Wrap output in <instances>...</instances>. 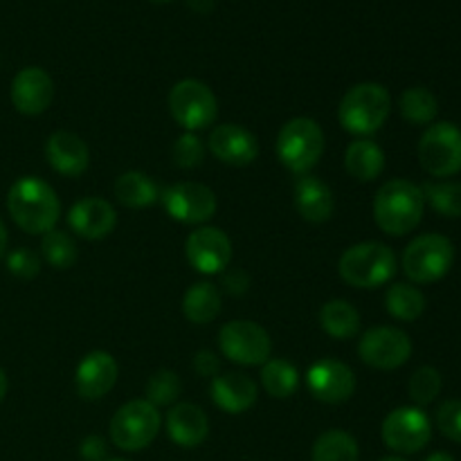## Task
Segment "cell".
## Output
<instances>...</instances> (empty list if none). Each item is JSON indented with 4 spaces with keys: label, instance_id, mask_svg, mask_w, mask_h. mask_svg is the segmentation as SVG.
<instances>
[{
    "label": "cell",
    "instance_id": "1",
    "mask_svg": "<svg viewBox=\"0 0 461 461\" xmlns=\"http://www.w3.org/2000/svg\"><path fill=\"white\" fill-rule=\"evenodd\" d=\"M7 210L23 232L45 234L54 230L61 216V201L45 180L23 176L9 189Z\"/></svg>",
    "mask_w": 461,
    "mask_h": 461
},
{
    "label": "cell",
    "instance_id": "2",
    "mask_svg": "<svg viewBox=\"0 0 461 461\" xmlns=\"http://www.w3.org/2000/svg\"><path fill=\"white\" fill-rule=\"evenodd\" d=\"M426 198L410 180H387L374 196V221L390 237L410 234L423 219Z\"/></svg>",
    "mask_w": 461,
    "mask_h": 461
},
{
    "label": "cell",
    "instance_id": "3",
    "mask_svg": "<svg viewBox=\"0 0 461 461\" xmlns=\"http://www.w3.org/2000/svg\"><path fill=\"white\" fill-rule=\"evenodd\" d=\"M392 113V97L385 86L365 81L345 93L338 106V120L351 135H372Z\"/></svg>",
    "mask_w": 461,
    "mask_h": 461
},
{
    "label": "cell",
    "instance_id": "4",
    "mask_svg": "<svg viewBox=\"0 0 461 461\" xmlns=\"http://www.w3.org/2000/svg\"><path fill=\"white\" fill-rule=\"evenodd\" d=\"M338 273L349 286L378 288L396 275V255L392 248L378 241L356 243L342 252Z\"/></svg>",
    "mask_w": 461,
    "mask_h": 461
},
{
    "label": "cell",
    "instance_id": "5",
    "mask_svg": "<svg viewBox=\"0 0 461 461\" xmlns=\"http://www.w3.org/2000/svg\"><path fill=\"white\" fill-rule=\"evenodd\" d=\"M324 153V133L311 117H293L277 135V156L288 171L306 176Z\"/></svg>",
    "mask_w": 461,
    "mask_h": 461
},
{
    "label": "cell",
    "instance_id": "6",
    "mask_svg": "<svg viewBox=\"0 0 461 461\" xmlns=\"http://www.w3.org/2000/svg\"><path fill=\"white\" fill-rule=\"evenodd\" d=\"M160 423L162 419L156 405L149 403L147 399L129 401L111 419V439L117 448L138 453L153 444L160 432Z\"/></svg>",
    "mask_w": 461,
    "mask_h": 461
},
{
    "label": "cell",
    "instance_id": "7",
    "mask_svg": "<svg viewBox=\"0 0 461 461\" xmlns=\"http://www.w3.org/2000/svg\"><path fill=\"white\" fill-rule=\"evenodd\" d=\"M455 248L441 234H421L403 252V273L414 284H432L450 273Z\"/></svg>",
    "mask_w": 461,
    "mask_h": 461
},
{
    "label": "cell",
    "instance_id": "8",
    "mask_svg": "<svg viewBox=\"0 0 461 461\" xmlns=\"http://www.w3.org/2000/svg\"><path fill=\"white\" fill-rule=\"evenodd\" d=\"M421 167L435 178H450L461 171V131L453 122L428 126L419 142Z\"/></svg>",
    "mask_w": 461,
    "mask_h": 461
},
{
    "label": "cell",
    "instance_id": "9",
    "mask_svg": "<svg viewBox=\"0 0 461 461\" xmlns=\"http://www.w3.org/2000/svg\"><path fill=\"white\" fill-rule=\"evenodd\" d=\"M171 117L187 133L207 129L219 115V104L207 84L198 79H183L169 93Z\"/></svg>",
    "mask_w": 461,
    "mask_h": 461
},
{
    "label": "cell",
    "instance_id": "10",
    "mask_svg": "<svg viewBox=\"0 0 461 461\" xmlns=\"http://www.w3.org/2000/svg\"><path fill=\"white\" fill-rule=\"evenodd\" d=\"M219 347L225 358L246 367H257L270 360L273 342L266 329L250 320H234L221 327Z\"/></svg>",
    "mask_w": 461,
    "mask_h": 461
},
{
    "label": "cell",
    "instance_id": "11",
    "mask_svg": "<svg viewBox=\"0 0 461 461\" xmlns=\"http://www.w3.org/2000/svg\"><path fill=\"white\" fill-rule=\"evenodd\" d=\"M381 435L394 453L414 455L430 444L432 423L421 408H396L383 421Z\"/></svg>",
    "mask_w": 461,
    "mask_h": 461
},
{
    "label": "cell",
    "instance_id": "12",
    "mask_svg": "<svg viewBox=\"0 0 461 461\" xmlns=\"http://www.w3.org/2000/svg\"><path fill=\"white\" fill-rule=\"evenodd\" d=\"M358 356L374 369H399L412 356V340L396 327H374L360 338Z\"/></svg>",
    "mask_w": 461,
    "mask_h": 461
},
{
    "label": "cell",
    "instance_id": "13",
    "mask_svg": "<svg viewBox=\"0 0 461 461\" xmlns=\"http://www.w3.org/2000/svg\"><path fill=\"white\" fill-rule=\"evenodd\" d=\"M162 207L174 221L185 225H203L216 214V196L201 183H178L160 194Z\"/></svg>",
    "mask_w": 461,
    "mask_h": 461
},
{
    "label": "cell",
    "instance_id": "14",
    "mask_svg": "<svg viewBox=\"0 0 461 461\" xmlns=\"http://www.w3.org/2000/svg\"><path fill=\"white\" fill-rule=\"evenodd\" d=\"M187 261L203 275L223 273L232 259V241L221 228L203 225L194 230L185 243Z\"/></svg>",
    "mask_w": 461,
    "mask_h": 461
},
{
    "label": "cell",
    "instance_id": "15",
    "mask_svg": "<svg viewBox=\"0 0 461 461\" xmlns=\"http://www.w3.org/2000/svg\"><path fill=\"white\" fill-rule=\"evenodd\" d=\"M306 387L313 394V399L329 405H338L354 396L356 376L349 365L336 358H324L311 365V369L306 372Z\"/></svg>",
    "mask_w": 461,
    "mask_h": 461
},
{
    "label": "cell",
    "instance_id": "16",
    "mask_svg": "<svg viewBox=\"0 0 461 461\" xmlns=\"http://www.w3.org/2000/svg\"><path fill=\"white\" fill-rule=\"evenodd\" d=\"M54 99V81L43 68H23L12 81V104L23 115H41Z\"/></svg>",
    "mask_w": 461,
    "mask_h": 461
},
{
    "label": "cell",
    "instance_id": "17",
    "mask_svg": "<svg viewBox=\"0 0 461 461\" xmlns=\"http://www.w3.org/2000/svg\"><path fill=\"white\" fill-rule=\"evenodd\" d=\"M210 151L223 165L248 167L259 156V142L239 124H219L210 133Z\"/></svg>",
    "mask_w": 461,
    "mask_h": 461
},
{
    "label": "cell",
    "instance_id": "18",
    "mask_svg": "<svg viewBox=\"0 0 461 461\" xmlns=\"http://www.w3.org/2000/svg\"><path fill=\"white\" fill-rule=\"evenodd\" d=\"M68 225L79 237L97 241L108 237L117 225V212L108 201L97 196L81 198L68 212Z\"/></svg>",
    "mask_w": 461,
    "mask_h": 461
},
{
    "label": "cell",
    "instance_id": "19",
    "mask_svg": "<svg viewBox=\"0 0 461 461\" xmlns=\"http://www.w3.org/2000/svg\"><path fill=\"white\" fill-rule=\"evenodd\" d=\"M117 374H120V367L108 351H93V354L84 356V360L77 367V392H79L81 399H104L115 387Z\"/></svg>",
    "mask_w": 461,
    "mask_h": 461
},
{
    "label": "cell",
    "instance_id": "20",
    "mask_svg": "<svg viewBox=\"0 0 461 461\" xmlns=\"http://www.w3.org/2000/svg\"><path fill=\"white\" fill-rule=\"evenodd\" d=\"M45 158L54 171L70 178L84 174L90 165L88 144L72 131H57L50 135L45 142Z\"/></svg>",
    "mask_w": 461,
    "mask_h": 461
},
{
    "label": "cell",
    "instance_id": "21",
    "mask_svg": "<svg viewBox=\"0 0 461 461\" xmlns=\"http://www.w3.org/2000/svg\"><path fill=\"white\" fill-rule=\"evenodd\" d=\"M210 396L216 408H221L223 412L241 414L257 403L259 390L250 376L241 372H230L214 376L210 385Z\"/></svg>",
    "mask_w": 461,
    "mask_h": 461
},
{
    "label": "cell",
    "instance_id": "22",
    "mask_svg": "<svg viewBox=\"0 0 461 461\" xmlns=\"http://www.w3.org/2000/svg\"><path fill=\"white\" fill-rule=\"evenodd\" d=\"M167 432L180 448H196L210 435V421L198 405L178 403L167 414Z\"/></svg>",
    "mask_w": 461,
    "mask_h": 461
},
{
    "label": "cell",
    "instance_id": "23",
    "mask_svg": "<svg viewBox=\"0 0 461 461\" xmlns=\"http://www.w3.org/2000/svg\"><path fill=\"white\" fill-rule=\"evenodd\" d=\"M295 207L309 223H324L336 210V198L331 187L318 176H300L295 183Z\"/></svg>",
    "mask_w": 461,
    "mask_h": 461
},
{
    "label": "cell",
    "instance_id": "24",
    "mask_svg": "<svg viewBox=\"0 0 461 461\" xmlns=\"http://www.w3.org/2000/svg\"><path fill=\"white\" fill-rule=\"evenodd\" d=\"M345 167L351 178L360 180V183H372L385 169V153L374 140H354L347 147Z\"/></svg>",
    "mask_w": 461,
    "mask_h": 461
},
{
    "label": "cell",
    "instance_id": "25",
    "mask_svg": "<svg viewBox=\"0 0 461 461\" xmlns=\"http://www.w3.org/2000/svg\"><path fill=\"white\" fill-rule=\"evenodd\" d=\"M221 304H223V300H221L219 288L210 282H198L185 293L183 313L189 322L207 324L221 313Z\"/></svg>",
    "mask_w": 461,
    "mask_h": 461
},
{
    "label": "cell",
    "instance_id": "26",
    "mask_svg": "<svg viewBox=\"0 0 461 461\" xmlns=\"http://www.w3.org/2000/svg\"><path fill=\"white\" fill-rule=\"evenodd\" d=\"M320 327L336 340H351L360 331V313L347 300H329L320 309Z\"/></svg>",
    "mask_w": 461,
    "mask_h": 461
},
{
    "label": "cell",
    "instance_id": "27",
    "mask_svg": "<svg viewBox=\"0 0 461 461\" xmlns=\"http://www.w3.org/2000/svg\"><path fill=\"white\" fill-rule=\"evenodd\" d=\"M115 198L131 210H142L160 198L158 185L142 171H126L115 183Z\"/></svg>",
    "mask_w": 461,
    "mask_h": 461
},
{
    "label": "cell",
    "instance_id": "28",
    "mask_svg": "<svg viewBox=\"0 0 461 461\" xmlns=\"http://www.w3.org/2000/svg\"><path fill=\"white\" fill-rule=\"evenodd\" d=\"M261 385L273 399H288L300 387V372L288 360L270 358L261 367Z\"/></svg>",
    "mask_w": 461,
    "mask_h": 461
},
{
    "label": "cell",
    "instance_id": "29",
    "mask_svg": "<svg viewBox=\"0 0 461 461\" xmlns=\"http://www.w3.org/2000/svg\"><path fill=\"white\" fill-rule=\"evenodd\" d=\"M385 309L392 318L401 320V322H414L426 311V297L417 286L394 284V286L387 288Z\"/></svg>",
    "mask_w": 461,
    "mask_h": 461
},
{
    "label": "cell",
    "instance_id": "30",
    "mask_svg": "<svg viewBox=\"0 0 461 461\" xmlns=\"http://www.w3.org/2000/svg\"><path fill=\"white\" fill-rule=\"evenodd\" d=\"M358 441L345 430H327L315 439L311 461H358Z\"/></svg>",
    "mask_w": 461,
    "mask_h": 461
},
{
    "label": "cell",
    "instance_id": "31",
    "mask_svg": "<svg viewBox=\"0 0 461 461\" xmlns=\"http://www.w3.org/2000/svg\"><path fill=\"white\" fill-rule=\"evenodd\" d=\"M399 108L405 122H410V124L414 126H426L437 120L439 102H437V97L428 88L414 86V88H408L401 95Z\"/></svg>",
    "mask_w": 461,
    "mask_h": 461
},
{
    "label": "cell",
    "instance_id": "32",
    "mask_svg": "<svg viewBox=\"0 0 461 461\" xmlns=\"http://www.w3.org/2000/svg\"><path fill=\"white\" fill-rule=\"evenodd\" d=\"M41 252H43V259L57 270L72 268L77 261L75 239L57 228L43 234V239H41Z\"/></svg>",
    "mask_w": 461,
    "mask_h": 461
},
{
    "label": "cell",
    "instance_id": "33",
    "mask_svg": "<svg viewBox=\"0 0 461 461\" xmlns=\"http://www.w3.org/2000/svg\"><path fill=\"white\" fill-rule=\"evenodd\" d=\"M421 192L432 210L439 212L441 216L448 219L461 216V183H428Z\"/></svg>",
    "mask_w": 461,
    "mask_h": 461
},
{
    "label": "cell",
    "instance_id": "34",
    "mask_svg": "<svg viewBox=\"0 0 461 461\" xmlns=\"http://www.w3.org/2000/svg\"><path fill=\"white\" fill-rule=\"evenodd\" d=\"M180 392H183V383H180L178 374L171 372V369H160L147 383V401L156 408L176 403Z\"/></svg>",
    "mask_w": 461,
    "mask_h": 461
},
{
    "label": "cell",
    "instance_id": "35",
    "mask_svg": "<svg viewBox=\"0 0 461 461\" xmlns=\"http://www.w3.org/2000/svg\"><path fill=\"white\" fill-rule=\"evenodd\" d=\"M410 399L421 408V405H430L432 401L439 396L441 392V374L435 367H421L412 374L410 378Z\"/></svg>",
    "mask_w": 461,
    "mask_h": 461
},
{
    "label": "cell",
    "instance_id": "36",
    "mask_svg": "<svg viewBox=\"0 0 461 461\" xmlns=\"http://www.w3.org/2000/svg\"><path fill=\"white\" fill-rule=\"evenodd\" d=\"M205 160V144L201 138L185 131L178 140L174 142V162L180 169H194Z\"/></svg>",
    "mask_w": 461,
    "mask_h": 461
},
{
    "label": "cell",
    "instance_id": "37",
    "mask_svg": "<svg viewBox=\"0 0 461 461\" xmlns=\"http://www.w3.org/2000/svg\"><path fill=\"white\" fill-rule=\"evenodd\" d=\"M437 428L455 444H461V401H446L437 410Z\"/></svg>",
    "mask_w": 461,
    "mask_h": 461
},
{
    "label": "cell",
    "instance_id": "38",
    "mask_svg": "<svg viewBox=\"0 0 461 461\" xmlns=\"http://www.w3.org/2000/svg\"><path fill=\"white\" fill-rule=\"evenodd\" d=\"M7 268L14 277L32 279L41 273V257L30 248H18L7 255Z\"/></svg>",
    "mask_w": 461,
    "mask_h": 461
},
{
    "label": "cell",
    "instance_id": "39",
    "mask_svg": "<svg viewBox=\"0 0 461 461\" xmlns=\"http://www.w3.org/2000/svg\"><path fill=\"white\" fill-rule=\"evenodd\" d=\"M81 459L84 461H106V441L102 439V437L93 435V437H86L84 441H81Z\"/></svg>",
    "mask_w": 461,
    "mask_h": 461
},
{
    "label": "cell",
    "instance_id": "40",
    "mask_svg": "<svg viewBox=\"0 0 461 461\" xmlns=\"http://www.w3.org/2000/svg\"><path fill=\"white\" fill-rule=\"evenodd\" d=\"M194 369H196L201 376H216L221 369V363H219V358H216V354L203 349V351H198L196 358H194Z\"/></svg>",
    "mask_w": 461,
    "mask_h": 461
},
{
    "label": "cell",
    "instance_id": "41",
    "mask_svg": "<svg viewBox=\"0 0 461 461\" xmlns=\"http://www.w3.org/2000/svg\"><path fill=\"white\" fill-rule=\"evenodd\" d=\"M223 286L230 295H243L250 288V277L243 270H230L228 275H223Z\"/></svg>",
    "mask_w": 461,
    "mask_h": 461
},
{
    "label": "cell",
    "instance_id": "42",
    "mask_svg": "<svg viewBox=\"0 0 461 461\" xmlns=\"http://www.w3.org/2000/svg\"><path fill=\"white\" fill-rule=\"evenodd\" d=\"M189 7L196 9V12H201V14H205L214 7V0H189Z\"/></svg>",
    "mask_w": 461,
    "mask_h": 461
},
{
    "label": "cell",
    "instance_id": "43",
    "mask_svg": "<svg viewBox=\"0 0 461 461\" xmlns=\"http://www.w3.org/2000/svg\"><path fill=\"white\" fill-rule=\"evenodd\" d=\"M5 250H7V228H5V223L0 221V259L5 257Z\"/></svg>",
    "mask_w": 461,
    "mask_h": 461
},
{
    "label": "cell",
    "instance_id": "44",
    "mask_svg": "<svg viewBox=\"0 0 461 461\" xmlns=\"http://www.w3.org/2000/svg\"><path fill=\"white\" fill-rule=\"evenodd\" d=\"M7 387H9V383H7V374H5V372H3V367H0V403H3L5 396H7Z\"/></svg>",
    "mask_w": 461,
    "mask_h": 461
},
{
    "label": "cell",
    "instance_id": "45",
    "mask_svg": "<svg viewBox=\"0 0 461 461\" xmlns=\"http://www.w3.org/2000/svg\"><path fill=\"white\" fill-rule=\"evenodd\" d=\"M426 461H455V457L448 453H432Z\"/></svg>",
    "mask_w": 461,
    "mask_h": 461
},
{
    "label": "cell",
    "instance_id": "46",
    "mask_svg": "<svg viewBox=\"0 0 461 461\" xmlns=\"http://www.w3.org/2000/svg\"><path fill=\"white\" fill-rule=\"evenodd\" d=\"M381 461H408V459H403V457H383Z\"/></svg>",
    "mask_w": 461,
    "mask_h": 461
},
{
    "label": "cell",
    "instance_id": "47",
    "mask_svg": "<svg viewBox=\"0 0 461 461\" xmlns=\"http://www.w3.org/2000/svg\"><path fill=\"white\" fill-rule=\"evenodd\" d=\"M153 3H169V0H153Z\"/></svg>",
    "mask_w": 461,
    "mask_h": 461
},
{
    "label": "cell",
    "instance_id": "48",
    "mask_svg": "<svg viewBox=\"0 0 461 461\" xmlns=\"http://www.w3.org/2000/svg\"><path fill=\"white\" fill-rule=\"evenodd\" d=\"M106 461H129V459H106Z\"/></svg>",
    "mask_w": 461,
    "mask_h": 461
}]
</instances>
